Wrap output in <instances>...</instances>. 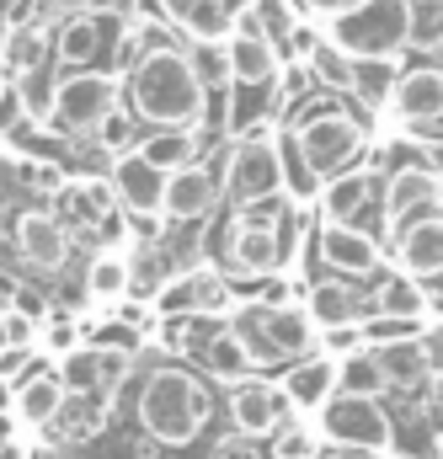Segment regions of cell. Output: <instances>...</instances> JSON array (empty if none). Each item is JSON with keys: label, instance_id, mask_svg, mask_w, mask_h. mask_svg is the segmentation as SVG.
<instances>
[{"label": "cell", "instance_id": "obj_18", "mask_svg": "<svg viewBox=\"0 0 443 459\" xmlns=\"http://www.w3.org/2000/svg\"><path fill=\"white\" fill-rule=\"evenodd\" d=\"M395 262L406 278H443V220H422L395 235Z\"/></svg>", "mask_w": 443, "mask_h": 459}, {"label": "cell", "instance_id": "obj_26", "mask_svg": "<svg viewBox=\"0 0 443 459\" xmlns=\"http://www.w3.org/2000/svg\"><path fill=\"white\" fill-rule=\"evenodd\" d=\"M198 358H204V374H209V379H224V385H240L246 368H251V352H246V342H240L230 326H220L214 337H204Z\"/></svg>", "mask_w": 443, "mask_h": 459}, {"label": "cell", "instance_id": "obj_31", "mask_svg": "<svg viewBox=\"0 0 443 459\" xmlns=\"http://www.w3.org/2000/svg\"><path fill=\"white\" fill-rule=\"evenodd\" d=\"M395 59H352V91L369 102V108H385L395 97Z\"/></svg>", "mask_w": 443, "mask_h": 459}, {"label": "cell", "instance_id": "obj_37", "mask_svg": "<svg viewBox=\"0 0 443 459\" xmlns=\"http://www.w3.org/2000/svg\"><path fill=\"white\" fill-rule=\"evenodd\" d=\"M193 70H198L204 86H230V81H235L230 48H224V43H198V48H193Z\"/></svg>", "mask_w": 443, "mask_h": 459}, {"label": "cell", "instance_id": "obj_17", "mask_svg": "<svg viewBox=\"0 0 443 459\" xmlns=\"http://www.w3.org/2000/svg\"><path fill=\"white\" fill-rule=\"evenodd\" d=\"M390 108L401 113V123H439V117H443V70H439V65L406 70V75L395 81Z\"/></svg>", "mask_w": 443, "mask_h": 459}, {"label": "cell", "instance_id": "obj_55", "mask_svg": "<svg viewBox=\"0 0 443 459\" xmlns=\"http://www.w3.org/2000/svg\"><path fill=\"white\" fill-rule=\"evenodd\" d=\"M433 455H439V459H443V433H439V449H433Z\"/></svg>", "mask_w": 443, "mask_h": 459}, {"label": "cell", "instance_id": "obj_45", "mask_svg": "<svg viewBox=\"0 0 443 459\" xmlns=\"http://www.w3.org/2000/svg\"><path fill=\"white\" fill-rule=\"evenodd\" d=\"M422 352H428V368H433V374H443V326L422 332Z\"/></svg>", "mask_w": 443, "mask_h": 459}, {"label": "cell", "instance_id": "obj_9", "mask_svg": "<svg viewBox=\"0 0 443 459\" xmlns=\"http://www.w3.org/2000/svg\"><path fill=\"white\" fill-rule=\"evenodd\" d=\"M224 411H230V428H235L240 438H273V433L294 417L289 395H283L278 385H267V379H240V385H230Z\"/></svg>", "mask_w": 443, "mask_h": 459}, {"label": "cell", "instance_id": "obj_30", "mask_svg": "<svg viewBox=\"0 0 443 459\" xmlns=\"http://www.w3.org/2000/svg\"><path fill=\"white\" fill-rule=\"evenodd\" d=\"M128 283H134L128 251H97V262L86 267V294H91V299H123Z\"/></svg>", "mask_w": 443, "mask_h": 459}, {"label": "cell", "instance_id": "obj_7", "mask_svg": "<svg viewBox=\"0 0 443 459\" xmlns=\"http://www.w3.org/2000/svg\"><path fill=\"white\" fill-rule=\"evenodd\" d=\"M278 187H283V155H278V144L267 134L240 139L230 150V160H224V193L235 204H262V198H278Z\"/></svg>", "mask_w": 443, "mask_h": 459}, {"label": "cell", "instance_id": "obj_15", "mask_svg": "<svg viewBox=\"0 0 443 459\" xmlns=\"http://www.w3.org/2000/svg\"><path fill=\"white\" fill-rule=\"evenodd\" d=\"M220 198V182L209 166H182L166 177V198H161V214L166 220H204Z\"/></svg>", "mask_w": 443, "mask_h": 459}, {"label": "cell", "instance_id": "obj_48", "mask_svg": "<svg viewBox=\"0 0 443 459\" xmlns=\"http://www.w3.org/2000/svg\"><path fill=\"white\" fill-rule=\"evenodd\" d=\"M316 459H379V455H363V449H342V444H321Z\"/></svg>", "mask_w": 443, "mask_h": 459}, {"label": "cell", "instance_id": "obj_28", "mask_svg": "<svg viewBox=\"0 0 443 459\" xmlns=\"http://www.w3.org/2000/svg\"><path fill=\"white\" fill-rule=\"evenodd\" d=\"M54 374L70 395H108L102 390V347H70L65 358H54Z\"/></svg>", "mask_w": 443, "mask_h": 459}, {"label": "cell", "instance_id": "obj_54", "mask_svg": "<svg viewBox=\"0 0 443 459\" xmlns=\"http://www.w3.org/2000/svg\"><path fill=\"white\" fill-rule=\"evenodd\" d=\"M0 102H5V70H0Z\"/></svg>", "mask_w": 443, "mask_h": 459}, {"label": "cell", "instance_id": "obj_52", "mask_svg": "<svg viewBox=\"0 0 443 459\" xmlns=\"http://www.w3.org/2000/svg\"><path fill=\"white\" fill-rule=\"evenodd\" d=\"M224 11H230V16H240V11H246V5H256V0H220Z\"/></svg>", "mask_w": 443, "mask_h": 459}, {"label": "cell", "instance_id": "obj_58", "mask_svg": "<svg viewBox=\"0 0 443 459\" xmlns=\"http://www.w3.org/2000/svg\"><path fill=\"white\" fill-rule=\"evenodd\" d=\"M433 459H439V455H433Z\"/></svg>", "mask_w": 443, "mask_h": 459}, {"label": "cell", "instance_id": "obj_56", "mask_svg": "<svg viewBox=\"0 0 443 459\" xmlns=\"http://www.w3.org/2000/svg\"><path fill=\"white\" fill-rule=\"evenodd\" d=\"M0 358H5V342H0Z\"/></svg>", "mask_w": 443, "mask_h": 459}, {"label": "cell", "instance_id": "obj_5", "mask_svg": "<svg viewBox=\"0 0 443 459\" xmlns=\"http://www.w3.org/2000/svg\"><path fill=\"white\" fill-rule=\"evenodd\" d=\"M316 433L321 444H342V449H363V455L390 459L395 455V422L379 401L369 395H342L336 390L332 401L316 411Z\"/></svg>", "mask_w": 443, "mask_h": 459}, {"label": "cell", "instance_id": "obj_42", "mask_svg": "<svg viewBox=\"0 0 443 459\" xmlns=\"http://www.w3.org/2000/svg\"><path fill=\"white\" fill-rule=\"evenodd\" d=\"M97 139H102L108 150H123V155H128V144H134V117H128V113H112L108 123L97 128Z\"/></svg>", "mask_w": 443, "mask_h": 459}, {"label": "cell", "instance_id": "obj_1", "mask_svg": "<svg viewBox=\"0 0 443 459\" xmlns=\"http://www.w3.org/2000/svg\"><path fill=\"white\" fill-rule=\"evenodd\" d=\"M128 102L139 123H155V128H198L204 123V102H209V86L198 81L193 70V54L171 48V43H155L139 54L134 75H128Z\"/></svg>", "mask_w": 443, "mask_h": 459}, {"label": "cell", "instance_id": "obj_25", "mask_svg": "<svg viewBox=\"0 0 443 459\" xmlns=\"http://www.w3.org/2000/svg\"><path fill=\"white\" fill-rule=\"evenodd\" d=\"M305 310H310V321H316L321 332H332V326H363V299H358L347 283H336V278L310 289Z\"/></svg>", "mask_w": 443, "mask_h": 459}, {"label": "cell", "instance_id": "obj_16", "mask_svg": "<svg viewBox=\"0 0 443 459\" xmlns=\"http://www.w3.org/2000/svg\"><path fill=\"white\" fill-rule=\"evenodd\" d=\"M65 401H70V390L59 385L54 368H38V374H27L22 385H11V411H16L22 428H48Z\"/></svg>", "mask_w": 443, "mask_h": 459}, {"label": "cell", "instance_id": "obj_11", "mask_svg": "<svg viewBox=\"0 0 443 459\" xmlns=\"http://www.w3.org/2000/svg\"><path fill=\"white\" fill-rule=\"evenodd\" d=\"M316 251H321L326 267L347 273V278H369V273H379V240H374L369 230H358V225H321Z\"/></svg>", "mask_w": 443, "mask_h": 459}, {"label": "cell", "instance_id": "obj_22", "mask_svg": "<svg viewBox=\"0 0 443 459\" xmlns=\"http://www.w3.org/2000/svg\"><path fill=\"white\" fill-rule=\"evenodd\" d=\"M390 379V390H428L433 368H428V352H422V337H406V342H385V347H369Z\"/></svg>", "mask_w": 443, "mask_h": 459}, {"label": "cell", "instance_id": "obj_21", "mask_svg": "<svg viewBox=\"0 0 443 459\" xmlns=\"http://www.w3.org/2000/svg\"><path fill=\"white\" fill-rule=\"evenodd\" d=\"M369 198H374V171L352 166V171H342L321 187V214H326V225H358Z\"/></svg>", "mask_w": 443, "mask_h": 459}, {"label": "cell", "instance_id": "obj_47", "mask_svg": "<svg viewBox=\"0 0 443 459\" xmlns=\"http://www.w3.org/2000/svg\"><path fill=\"white\" fill-rule=\"evenodd\" d=\"M16 438H22V422H16V411L5 406V411H0V449H5V444H16Z\"/></svg>", "mask_w": 443, "mask_h": 459}, {"label": "cell", "instance_id": "obj_12", "mask_svg": "<svg viewBox=\"0 0 443 459\" xmlns=\"http://www.w3.org/2000/svg\"><path fill=\"white\" fill-rule=\"evenodd\" d=\"M283 395H289L294 411L316 417V411L336 395V358L332 352H310V358L289 363V368H283Z\"/></svg>", "mask_w": 443, "mask_h": 459}, {"label": "cell", "instance_id": "obj_24", "mask_svg": "<svg viewBox=\"0 0 443 459\" xmlns=\"http://www.w3.org/2000/svg\"><path fill=\"white\" fill-rule=\"evenodd\" d=\"M230 70H235V86H267L278 75V48L267 38H246V32H230Z\"/></svg>", "mask_w": 443, "mask_h": 459}, {"label": "cell", "instance_id": "obj_33", "mask_svg": "<svg viewBox=\"0 0 443 459\" xmlns=\"http://www.w3.org/2000/svg\"><path fill=\"white\" fill-rule=\"evenodd\" d=\"M305 48H310V75H316V81H326L336 91H352V59L336 48L332 38H326V43H305Z\"/></svg>", "mask_w": 443, "mask_h": 459}, {"label": "cell", "instance_id": "obj_44", "mask_svg": "<svg viewBox=\"0 0 443 459\" xmlns=\"http://www.w3.org/2000/svg\"><path fill=\"white\" fill-rule=\"evenodd\" d=\"M214 459H262V449L251 444V438H240V433H230L214 444Z\"/></svg>", "mask_w": 443, "mask_h": 459}, {"label": "cell", "instance_id": "obj_35", "mask_svg": "<svg viewBox=\"0 0 443 459\" xmlns=\"http://www.w3.org/2000/svg\"><path fill=\"white\" fill-rule=\"evenodd\" d=\"M316 449H321L316 422H283L273 433V459H316Z\"/></svg>", "mask_w": 443, "mask_h": 459}, {"label": "cell", "instance_id": "obj_49", "mask_svg": "<svg viewBox=\"0 0 443 459\" xmlns=\"http://www.w3.org/2000/svg\"><path fill=\"white\" fill-rule=\"evenodd\" d=\"M48 347H54V352L65 358V352L75 347V326H54V332H48Z\"/></svg>", "mask_w": 443, "mask_h": 459}, {"label": "cell", "instance_id": "obj_4", "mask_svg": "<svg viewBox=\"0 0 443 459\" xmlns=\"http://www.w3.org/2000/svg\"><path fill=\"white\" fill-rule=\"evenodd\" d=\"M363 144H369V128L352 113H342V108H321V113H310L294 128L300 166H305L321 187H326L332 177H342V171H352V160L363 155Z\"/></svg>", "mask_w": 443, "mask_h": 459}, {"label": "cell", "instance_id": "obj_36", "mask_svg": "<svg viewBox=\"0 0 443 459\" xmlns=\"http://www.w3.org/2000/svg\"><path fill=\"white\" fill-rule=\"evenodd\" d=\"M97 54V22L91 16H75L65 32H59V59L65 65H86Z\"/></svg>", "mask_w": 443, "mask_h": 459}, {"label": "cell", "instance_id": "obj_34", "mask_svg": "<svg viewBox=\"0 0 443 459\" xmlns=\"http://www.w3.org/2000/svg\"><path fill=\"white\" fill-rule=\"evenodd\" d=\"M43 59H48V38L43 32H11V43H5V75H32V70H43Z\"/></svg>", "mask_w": 443, "mask_h": 459}, {"label": "cell", "instance_id": "obj_53", "mask_svg": "<svg viewBox=\"0 0 443 459\" xmlns=\"http://www.w3.org/2000/svg\"><path fill=\"white\" fill-rule=\"evenodd\" d=\"M5 406H11V390H5V385H0V411H5Z\"/></svg>", "mask_w": 443, "mask_h": 459}, {"label": "cell", "instance_id": "obj_43", "mask_svg": "<svg viewBox=\"0 0 443 459\" xmlns=\"http://www.w3.org/2000/svg\"><path fill=\"white\" fill-rule=\"evenodd\" d=\"M22 182H32V187H43V193H59V187H65V177H59L54 166H43V160L22 166Z\"/></svg>", "mask_w": 443, "mask_h": 459}, {"label": "cell", "instance_id": "obj_29", "mask_svg": "<svg viewBox=\"0 0 443 459\" xmlns=\"http://www.w3.org/2000/svg\"><path fill=\"white\" fill-rule=\"evenodd\" d=\"M336 390H342V395H369V401H379V395L390 390V379H385L379 358L363 347V352H347V358H336Z\"/></svg>", "mask_w": 443, "mask_h": 459}, {"label": "cell", "instance_id": "obj_10", "mask_svg": "<svg viewBox=\"0 0 443 459\" xmlns=\"http://www.w3.org/2000/svg\"><path fill=\"white\" fill-rule=\"evenodd\" d=\"M11 240H16V256L32 267V273H59L65 256H70V235L54 214L43 209H22L16 225H11Z\"/></svg>", "mask_w": 443, "mask_h": 459}, {"label": "cell", "instance_id": "obj_2", "mask_svg": "<svg viewBox=\"0 0 443 459\" xmlns=\"http://www.w3.org/2000/svg\"><path fill=\"white\" fill-rule=\"evenodd\" d=\"M134 417H139V428H144L150 444H161V449H187V444H198V433L209 428L214 395H209V385H204L193 368H182V363H155V368L139 379Z\"/></svg>", "mask_w": 443, "mask_h": 459}, {"label": "cell", "instance_id": "obj_3", "mask_svg": "<svg viewBox=\"0 0 443 459\" xmlns=\"http://www.w3.org/2000/svg\"><path fill=\"white\" fill-rule=\"evenodd\" d=\"M412 0H358L352 11L332 16V43L347 59H395L412 43Z\"/></svg>", "mask_w": 443, "mask_h": 459}, {"label": "cell", "instance_id": "obj_19", "mask_svg": "<svg viewBox=\"0 0 443 459\" xmlns=\"http://www.w3.org/2000/svg\"><path fill=\"white\" fill-rule=\"evenodd\" d=\"M283 235L278 230H246L235 225L230 230V267L235 273H246V278H267V273H278L283 267Z\"/></svg>", "mask_w": 443, "mask_h": 459}, {"label": "cell", "instance_id": "obj_46", "mask_svg": "<svg viewBox=\"0 0 443 459\" xmlns=\"http://www.w3.org/2000/svg\"><path fill=\"white\" fill-rule=\"evenodd\" d=\"M300 5H305V11H316V16H326V22H332V16H342V11H352V5H358V0H300Z\"/></svg>", "mask_w": 443, "mask_h": 459}, {"label": "cell", "instance_id": "obj_57", "mask_svg": "<svg viewBox=\"0 0 443 459\" xmlns=\"http://www.w3.org/2000/svg\"><path fill=\"white\" fill-rule=\"evenodd\" d=\"M439 59H443V48H439Z\"/></svg>", "mask_w": 443, "mask_h": 459}, {"label": "cell", "instance_id": "obj_38", "mask_svg": "<svg viewBox=\"0 0 443 459\" xmlns=\"http://www.w3.org/2000/svg\"><path fill=\"white\" fill-rule=\"evenodd\" d=\"M0 342L5 352H32L38 347V321L22 310H0Z\"/></svg>", "mask_w": 443, "mask_h": 459}, {"label": "cell", "instance_id": "obj_40", "mask_svg": "<svg viewBox=\"0 0 443 459\" xmlns=\"http://www.w3.org/2000/svg\"><path fill=\"white\" fill-rule=\"evenodd\" d=\"M97 347H112V352H134V358H139V326H128V321H108V326L97 332Z\"/></svg>", "mask_w": 443, "mask_h": 459}, {"label": "cell", "instance_id": "obj_20", "mask_svg": "<svg viewBox=\"0 0 443 459\" xmlns=\"http://www.w3.org/2000/svg\"><path fill=\"white\" fill-rule=\"evenodd\" d=\"M102 422H108V395H70L43 433L54 449H70V444H86L91 433H102Z\"/></svg>", "mask_w": 443, "mask_h": 459}, {"label": "cell", "instance_id": "obj_23", "mask_svg": "<svg viewBox=\"0 0 443 459\" xmlns=\"http://www.w3.org/2000/svg\"><path fill=\"white\" fill-rule=\"evenodd\" d=\"M161 5H166V16L182 22L198 43H230V32H235V16L224 11L220 0H161Z\"/></svg>", "mask_w": 443, "mask_h": 459}, {"label": "cell", "instance_id": "obj_27", "mask_svg": "<svg viewBox=\"0 0 443 459\" xmlns=\"http://www.w3.org/2000/svg\"><path fill=\"white\" fill-rule=\"evenodd\" d=\"M139 155L155 166V171H182V166H193V155H198V128H155L144 144H139Z\"/></svg>", "mask_w": 443, "mask_h": 459}, {"label": "cell", "instance_id": "obj_14", "mask_svg": "<svg viewBox=\"0 0 443 459\" xmlns=\"http://www.w3.org/2000/svg\"><path fill=\"white\" fill-rule=\"evenodd\" d=\"M224 310H230V289L220 273H182L161 294V316H224Z\"/></svg>", "mask_w": 443, "mask_h": 459}, {"label": "cell", "instance_id": "obj_8", "mask_svg": "<svg viewBox=\"0 0 443 459\" xmlns=\"http://www.w3.org/2000/svg\"><path fill=\"white\" fill-rule=\"evenodd\" d=\"M385 220H390V240L406 225L443 220V177L433 166H401L385 182Z\"/></svg>", "mask_w": 443, "mask_h": 459}, {"label": "cell", "instance_id": "obj_39", "mask_svg": "<svg viewBox=\"0 0 443 459\" xmlns=\"http://www.w3.org/2000/svg\"><path fill=\"white\" fill-rule=\"evenodd\" d=\"M283 214H289V204H283V198H262V204H240V220H235V225H246V230H273Z\"/></svg>", "mask_w": 443, "mask_h": 459}, {"label": "cell", "instance_id": "obj_51", "mask_svg": "<svg viewBox=\"0 0 443 459\" xmlns=\"http://www.w3.org/2000/svg\"><path fill=\"white\" fill-rule=\"evenodd\" d=\"M428 401L443 411V374H433V379H428Z\"/></svg>", "mask_w": 443, "mask_h": 459}, {"label": "cell", "instance_id": "obj_6", "mask_svg": "<svg viewBox=\"0 0 443 459\" xmlns=\"http://www.w3.org/2000/svg\"><path fill=\"white\" fill-rule=\"evenodd\" d=\"M112 113H117V81L112 75H97V70H81V75L59 81L48 128H59V134H91Z\"/></svg>", "mask_w": 443, "mask_h": 459}, {"label": "cell", "instance_id": "obj_41", "mask_svg": "<svg viewBox=\"0 0 443 459\" xmlns=\"http://www.w3.org/2000/svg\"><path fill=\"white\" fill-rule=\"evenodd\" d=\"M363 326H332L326 337H321V352H332V358H347V352H363Z\"/></svg>", "mask_w": 443, "mask_h": 459}, {"label": "cell", "instance_id": "obj_13", "mask_svg": "<svg viewBox=\"0 0 443 459\" xmlns=\"http://www.w3.org/2000/svg\"><path fill=\"white\" fill-rule=\"evenodd\" d=\"M112 187H117V204L128 214H161V198H166V171H155L139 150L117 155L112 166Z\"/></svg>", "mask_w": 443, "mask_h": 459}, {"label": "cell", "instance_id": "obj_32", "mask_svg": "<svg viewBox=\"0 0 443 459\" xmlns=\"http://www.w3.org/2000/svg\"><path fill=\"white\" fill-rule=\"evenodd\" d=\"M379 316H401V321H422V310H428V294L417 289V278H390L385 289H379V305H374Z\"/></svg>", "mask_w": 443, "mask_h": 459}, {"label": "cell", "instance_id": "obj_50", "mask_svg": "<svg viewBox=\"0 0 443 459\" xmlns=\"http://www.w3.org/2000/svg\"><path fill=\"white\" fill-rule=\"evenodd\" d=\"M0 459H38V455H32V444H22V438H16V444H5V449H0Z\"/></svg>", "mask_w": 443, "mask_h": 459}]
</instances>
